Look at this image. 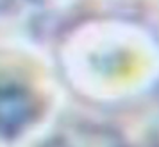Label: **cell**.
Segmentation results:
<instances>
[{"label": "cell", "mask_w": 159, "mask_h": 147, "mask_svg": "<svg viewBox=\"0 0 159 147\" xmlns=\"http://www.w3.org/2000/svg\"><path fill=\"white\" fill-rule=\"evenodd\" d=\"M43 147H70V145L65 144V142H57V140H56V142H48V144L43 145Z\"/></svg>", "instance_id": "obj_1"}]
</instances>
